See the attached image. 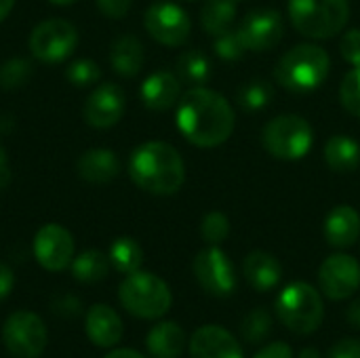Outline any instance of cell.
<instances>
[{
    "label": "cell",
    "instance_id": "1",
    "mask_svg": "<svg viewBox=\"0 0 360 358\" xmlns=\"http://www.w3.org/2000/svg\"><path fill=\"white\" fill-rule=\"evenodd\" d=\"M234 110L215 91L192 87L177 101V127L181 135L198 148H217L234 131Z\"/></svg>",
    "mask_w": 360,
    "mask_h": 358
},
{
    "label": "cell",
    "instance_id": "2",
    "mask_svg": "<svg viewBox=\"0 0 360 358\" xmlns=\"http://www.w3.org/2000/svg\"><path fill=\"white\" fill-rule=\"evenodd\" d=\"M133 184L150 194H175L186 181V165L179 152L165 141L141 143L129 160Z\"/></svg>",
    "mask_w": 360,
    "mask_h": 358
},
{
    "label": "cell",
    "instance_id": "3",
    "mask_svg": "<svg viewBox=\"0 0 360 358\" xmlns=\"http://www.w3.org/2000/svg\"><path fill=\"white\" fill-rule=\"evenodd\" d=\"M331 59L327 51L319 44H297L287 51L276 68L274 76L281 87L293 93L316 91L329 76Z\"/></svg>",
    "mask_w": 360,
    "mask_h": 358
},
{
    "label": "cell",
    "instance_id": "4",
    "mask_svg": "<svg viewBox=\"0 0 360 358\" xmlns=\"http://www.w3.org/2000/svg\"><path fill=\"white\" fill-rule=\"evenodd\" d=\"M350 17L348 0H289L293 27L308 38L325 40L344 30Z\"/></svg>",
    "mask_w": 360,
    "mask_h": 358
},
{
    "label": "cell",
    "instance_id": "5",
    "mask_svg": "<svg viewBox=\"0 0 360 358\" xmlns=\"http://www.w3.org/2000/svg\"><path fill=\"white\" fill-rule=\"evenodd\" d=\"M276 317L289 331L310 335L325 319L323 295L308 283H293L281 291L276 300Z\"/></svg>",
    "mask_w": 360,
    "mask_h": 358
},
{
    "label": "cell",
    "instance_id": "6",
    "mask_svg": "<svg viewBox=\"0 0 360 358\" xmlns=\"http://www.w3.org/2000/svg\"><path fill=\"white\" fill-rule=\"evenodd\" d=\"M118 298L127 312L146 321L165 317L173 302L171 289L162 279L150 272H139V270L133 274H127V279L120 283Z\"/></svg>",
    "mask_w": 360,
    "mask_h": 358
},
{
    "label": "cell",
    "instance_id": "7",
    "mask_svg": "<svg viewBox=\"0 0 360 358\" xmlns=\"http://www.w3.org/2000/svg\"><path fill=\"white\" fill-rule=\"evenodd\" d=\"M262 141L274 158L300 160L310 152L314 143V131L304 116L281 114L264 127Z\"/></svg>",
    "mask_w": 360,
    "mask_h": 358
},
{
    "label": "cell",
    "instance_id": "8",
    "mask_svg": "<svg viewBox=\"0 0 360 358\" xmlns=\"http://www.w3.org/2000/svg\"><path fill=\"white\" fill-rule=\"evenodd\" d=\"M2 342L15 358H38L46 348L49 333L38 314L19 310L6 319L2 327Z\"/></svg>",
    "mask_w": 360,
    "mask_h": 358
},
{
    "label": "cell",
    "instance_id": "9",
    "mask_svg": "<svg viewBox=\"0 0 360 358\" xmlns=\"http://www.w3.org/2000/svg\"><path fill=\"white\" fill-rule=\"evenodd\" d=\"M78 46V30L65 19H46L34 27L30 51L36 59L57 63L70 57Z\"/></svg>",
    "mask_w": 360,
    "mask_h": 358
},
{
    "label": "cell",
    "instance_id": "10",
    "mask_svg": "<svg viewBox=\"0 0 360 358\" xmlns=\"http://www.w3.org/2000/svg\"><path fill=\"white\" fill-rule=\"evenodd\" d=\"M198 285L213 298H228L236 289V272L230 257L217 247L211 245L202 249L192 264Z\"/></svg>",
    "mask_w": 360,
    "mask_h": 358
},
{
    "label": "cell",
    "instance_id": "11",
    "mask_svg": "<svg viewBox=\"0 0 360 358\" xmlns=\"http://www.w3.org/2000/svg\"><path fill=\"white\" fill-rule=\"evenodd\" d=\"M143 25L156 42L167 46L184 44L192 30L188 13L179 4L167 0H158L146 11Z\"/></svg>",
    "mask_w": 360,
    "mask_h": 358
},
{
    "label": "cell",
    "instance_id": "12",
    "mask_svg": "<svg viewBox=\"0 0 360 358\" xmlns=\"http://www.w3.org/2000/svg\"><path fill=\"white\" fill-rule=\"evenodd\" d=\"M321 291L333 300H348L360 289V264L356 257L346 253L329 255L319 270Z\"/></svg>",
    "mask_w": 360,
    "mask_h": 358
},
{
    "label": "cell",
    "instance_id": "13",
    "mask_svg": "<svg viewBox=\"0 0 360 358\" xmlns=\"http://www.w3.org/2000/svg\"><path fill=\"white\" fill-rule=\"evenodd\" d=\"M34 255L38 264L49 272H61L72 264L74 238L59 224H46L34 238Z\"/></svg>",
    "mask_w": 360,
    "mask_h": 358
},
{
    "label": "cell",
    "instance_id": "14",
    "mask_svg": "<svg viewBox=\"0 0 360 358\" xmlns=\"http://www.w3.org/2000/svg\"><path fill=\"white\" fill-rule=\"evenodd\" d=\"M238 34L247 46V51H270L272 46H276L285 34V25H283V17L278 11L272 8H259V11H251L238 25Z\"/></svg>",
    "mask_w": 360,
    "mask_h": 358
},
{
    "label": "cell",
    "instance_id": "15",
    "mask_svg": "<svg viewBox=\"0 0 360 358\" xmlns=\"http://www.w3.org/2000/svg\"><path fill=\"white\" fill-rule=\"evenodd\" d=\"M124 106H127V99H124L122 89L112 82H105L86 97L84 120L95 129H110L122 118Z\"/></svg>",
    "mask_w": 360,
    "mask_h": 358
},
{
    "label": "cell",
    "instance_id": "16",
    "mask_svg": "<svg viewBox=\"0 0 360 358\" xmlns=\"http://www.w3.org/2000/svg\"><path fill=\"white\" fill-rule=\"evenodd\" d=\"M192 358H245L238 340L219 325H205L190 340Z\"/></svg>",
    "mask_w": 360,
    "mask_h": 358
},
{
    "label": "cell",
    "instance_id": "17",
    "mask_svg": "<svg viewBox=\"0 0 360 358\" xmlns=\"http://www.w3.org/2000/svg\"><path fill=\"white\" fill-rule=\"evenodd\" d=\"M181 99V80L177 74L160 70L150 74L141 84V101L146 108L162 112L173 108Z\"/></svg>",
    "mask_w": 360,
    "mask_h": 358
},
{
    "label": "cell",
    "instance_id": "18",
    "mask_svg": "<svg viewBox=\"0 0 360 358\" xmlns=\"http://www.w3.org/2000/svg\"><path fill=\"white\" fill-rule=\"evenodd\" d=\"M89 340L99 348H112L122 340V321L105 304H95L89 308L84 319Z\"/></svg>",
    "mask_w": 360,
    "mask_h": 358
},
{
    "label": "cell",
    "instance_id": "19",
    "mask_svg": "<svg viewBox=\"0 0 360 358\" xmlns=\"http://www.w3.org/2000/svg\"><path fill=\"white\" fill-rule=\"evenodd\" d=\"M360 236V215L350 205H340L325 219V238L335 249L352 247Z\"/></svg>",
    "mask_w": 360,
    "mask_h": 358
},
{
    "label": "cell",
    "instance_id": "20",
    "mask_svg": "<svg viewBox=\"0 0 360 358\" xmlns=\"http://www.w3.org/2000/svg\"><path fill=\"white\" fill-rule=\"evenodd\" d=\"M76 169L89 184H110L120 173V160L108 148H93L78 158Z\"/></svg>",
    "mask_w": 360,
    "mask_h": 358
},
{
    "label": "cell",
    "instance_id": "21",
    "mask_svg": "<svg viewBox=\"0 0 360 358\" xmlns=\"http://www.w3.org/2000/svg\"><path fill=\"white\" fill-rule=\"evenodd\" d=\"M243 274L255 291H270L283 279L281 262L266 251H253L245 257Z\"/></svg>",
    "mask_w": 360,
    "mask_h": 358
},
{
    "label": "cell",
    "instance_id": "22",
    "mask_svg": "<svg viewBox=\"0 0 360 358\" xmlns=\"http://www.w3.org/2000/svg\"><path fill=\"white\" fill-rule=\"evenodd\" d=\"M146 346L154 358H179L186 348V333L177 323H158L150 329Z\"/></svg>",
    "mask_w": 360,
    "mask_h": 358
},
{
    "label": "cell",
    "instance_id": "23",
    "mask_svg": "<svg viewBox=\"0 0 360 358\" xmlns=\"http://www.w3.org/2000/svg\"><path fill=\"white\" fill-rule=\"evenodd\" d=\"M110 63L116 74L131 78L137 76L143 68V46L133 34H124L112 42Z\"/></svg>",
    "mask_w": 360,
    "mask_h": 358
},
{
    "label": "cell",
    "instance_id": "24",
    "mask_svg": "<svg viewBox=\"0 0 360 358\" xmlns=\"http://www.w3.org/2000/svg\"><path fill=\"white\" fill-rule=\"evenodd\" d=\"M325 162L335 173H352L360 167V146L348 135H333L325 143Z\"/></svg>",
    "mask_w": 360,
    "mask_h": 358
},
{
    "label": "cell",
    "instance_id": "25",
    "mask_svg": "<svg viewBox=\"0 0 360 358\" xmlns=\"http://www.w3.org/2000/svg\"><path fill=\"white\" fill-rule=\"evenodd\" d=\"M175 74L190 87H205L211 78V59L202 51H188L177 57Z\"/></svg>",
    "mask_w": 360,
    "mask_h": 358
},
{
    "label": "cell",
    "instance_id": "26",
    "mask_svg": "<svg viewBox=\"0 0 360 358\" xmlns=\"http://www.w3.org/2000/svg\"><path fill=\"white\" fill-rule=\"evenodd\" d=\"M236 8H238V0H207L200 11V23L205 32L217 36L228 27H232L236 19Z\"/></svg>",
    "mask_w": 360,
    "mask_h": 358
},
{
    "label": "cell",
    "instance_id": "27",
    "mask_svg": "<svg viewBox=\"0 0 360 358\" xmlns=\"http://www.w3.org/2000/svg\"><path fill=\"white\" fill-rule=\"evenodd\" d=\"M110 257L103 255L101 251L97 249H89V251H82L74 262H72V274L78 283H84V285H93V283H99L108 276L110 272Z\"/></svg>",
    "mask_w": 360,
    "mask_h": 358
},
{
    "label": "cell",
    "instance_id": "28",
    "mask_svg": "<svg viewBox=\"0 0 360 358\" xmlns=\"http://www.w3.org/2000/svg\"><path fill=\"white\" fill-rule=\"evenodd\" d=\"M108 257H110V264L122 274H133L143 264V251H141L139 243L129 238V236L116 238L110 247Z\"/></svg>",
    "mask_w": 360,
    "mask_h": 358
},
{
    "label": "cell",
    "instance_id": "29",
    "mask_svg": "<svg viewBox=\"0 0 360 358\" xmlns=\"http://www.w3.org/2000/svg\"><path fill=\"white\" fill-rule=\"evenodd\" d=\"M238 106L247 112H259L270 106L274 97V87L268 80H251L238 91Z\"/></svg>",
    "mask_w": 360,
    "mask_h": 358
},
{
    "label": "cell",
    "instance_id": "30",
    "mask_svg": "<svg viewBox=\"0 0 360 358\" xmlns=\"http://www.w3.org/2000/svg\"><path fill=\"white\" fill-rule=\"evenodd\" d=\"M32 78V65L27 59L15 57L0 65V87L4 91L21 89Z\"/></svg>",
    "mask_w": 360,
    "mask_h": 358
},
{
    "label": "cell",
    "instance_id": "31",
    "mask_svg": "<svg viewBox=\"0 0 360 358\" xmlns=\"http://www.w3.org/2000/svg\"><path fill=\"white\" fill-rule=\"evenodd\" d=\"M270 327H272V319L270 314L264 310V308H255L251 310L245 321L240 323V331H243V338L249 342V344H259L268 338L270 333Z\"/></svg>",
    "mask_w": 360,
    "mask_h": 358
},
{
    "label": "cell",
    "instance_id": "32",
    "mask_svg": "<svg viewBox=\"0 0 360 358\" xmlns=\"http://www.w3.org/2000/svg\"><path fill=\"white\" fill-rule=\"evenodd\" d=\"M213 46H215L217 57L224 61H238L247 53V46L238 34V27H228L226 32L217 34Z\"/></svg>",
    "mask_w": 360,
    "mask_h": 358
},
{
    "label": "cell",
    "instance_id": "33",
    "mask_svg": "<svg viewBox=\"0 0 360 358\" xmlns=\"http://www.w3.org/2000/svg\"><path fill=\"white\" fill-rule=\"evenodd\" d=\"M200 234L209 245H221L230 234V219L221 211H211L202 217Z\"/></svg>",
    "mask_w": 360,
    "mask_h": 358
},
{
    "label": "cell",
    "instance_id": "34",
    "mask_svg": "<svg viewBox=\"0 0 360 358\" xmlns=\"http://www.w3.org/2000/svg\"><path fill=\"white\" fill-rule=\"evenodd\" d=\"M340 101L352 116L360 118V65H354L344 76L340 87Z\"/></svg>",
    "mask_w": 360,
    "mask_h": 358
},
{
    "label": "cell",
    "instance_id": "35",
    "mask_svg": "<svg viewBox=\"0 0 360 358\" xmlns=\"http://www.w3.org/2000/svg\"><path fill=\"white\" fill-rule=\"evenodd\" d=\"M65 76L74 87H91L101 78V70L93 59H78L68 68Z\"/></svg>",
    "mask_w": 360,
    "mask_h": 358
},
{
    "label": "cell",
    "instance_id": "36",
    "mask_svg": "<svg viewBox=\"0 0 360 358\" xmlns=\"http://www.w3.org/2000/svg\"><path fill=\"white\" fill-rule=\"evenodd\" d=\"M342 57L354 68L360 65V30H348L342 38Z\"/></svg>",
    "mask_w": 360,
    "mask_h": 358
},
{
    "label": "cell",
    "instance_id": "37",
    "mask_svg": "<svg viewBox=\"0 0 360 358\" xmlns=\"http://www.w3.org/2000/svg\"><path fill=\"white\" fill-rule=\"evenodd\" d=\"M327 358H360V340L346 338L331 346Z\"/></svg>",
    "mask_w": 360,
    "mask_h": 358
},
{
    "label": "cell",
    "instance_id": "38",
    "mask_svg": "<svg viewBox=\"0 0 360 358\" xmlns=\"http://www.w3.org/2000/svg\"><path fill=\"white\" fill-rule=\"evenodd\" d=\"M131 2H133V0H97V6H99V11H101L105 17L120 19V17H124V15L129 13Z\"/></svg>",
    "mask_w": 360,
    "mask_h": 358
},
{
    "label": "cell",
    "instance_id": "39",
    "mask_svg": "<svg viewBox=\"0 0 360 358\" xmlns=\"http://www.w3.org/2000/svg\"><path fill=\"white\" fill-rule=\"evenodd\" d=\"M253 358H293V350L285 342H274L262 348Z\"/></svg>",
    "mask_w": 360,
    "mask_h": 358
},
{
    "label": "cell",
    "instance_id": "40",
    "mask_svg": "<svg viewBox=\"0 0 360 358\" xmlns=\"http://www.w3.org/2000/svg\"><path fill=\"white\" fill-rule=\"evenodd\" d=\"M78 310H80V304L74 295H65V298L55 302V312L59 317H76Z\"/></svg>",
    "mask_w": 360,
    "mask_h": 358
},
{
    "label": "cell",
    "instance_id": "41",
    "mask_svg": "<svg viewBox=\"0 0 360 358\" xmlns=\"http://www.w3.org/2000/svg\"><path fill=\"white\" fill-rule=\"evenodd\" d=\"M15 285V276H13V270L6 266V264H0V302L11 293Z\"/></svg>",
    "mask_w": 360,
    "mask_h": 358
},
{
    "label": "cell",
    "instance_id": "42",
    "mask_svg": "<svg viewBox=\"0 0 360 358\" xmlns=\"http://www.w3.org/2000/svg\"><path fill=\"white\" fill-rule=\"evenodd\" d=\"M11 179H13V173H11V165H8V156H6V152H4V148L0 146V192H2L4 188H8V184H11Z\"/></svg>",
    "mask_w": 360,
    "mask_h": 358
},
{
    "label": "cell",
    "instance_id": "43",
    "mask_svg": "<svg viewBox=\"0 0 360 358\" xmlns=\"http://www.w3.org/2000/svg\"><path fill=\"white\" fill-rule=\"evenodd\" d=\"M348 323L352 325V327H356V329H360V300H356V302H352L350 304V308H348Z\"/></svg>",
    "mask_w": 360,
    "mask_h": 358
},
{
    "label": "cell",
    "instance_id": "44",
    "mask_svg": "<svg viewBox=\"0 0 360 358\" xmlns=\"http://www.w3.org/2000/svg\"><path fill=\"white\" fill-rule=\"evenodd\" d=\"M103 358H146L143 354L135 352V350H129V348H118V350H112L108 352Z\"/></svg>",
    "mask_w": 360,
    "mask_h": 358
},
{
    "label": "cell",
    "instance_id": "45",
    "mask_svg": "<svg viewBox=\"0 0 360 358\" xmlns=\"http://www.w3.org/2000/svg\"><path fill=\"white\" fill-rule=\"evenodd\" d=\"M13 4H15V0H0V21L6 19V15L11 13Z\"/></svg>",
    "mask_w": 360,
    "mask_h": 358
},
{
    "label": "cell",
    "instance_id": "46",
    "mask_svg": "<svg viewBox=\"0 0 360 358\" xmlns=\"http://www.w3.org/2000/svg\"><path fill=\"white\" fill-rule=\"evenodd\" d=\"M300 358H321V352L316 348H304L300 352Z\"/></svg>",
    "mask_w": 360,
    "mask_h": 358
},
{
    "label": "cell",
    "instance_id": "47",
    "mask_svg": "<svg viewBox=\"0 0 360 358\" xmlns=\"http://www.w3.org/2000/svg\"><path fill=\"white\" fill-rule=\"evenodd\" d=\"M49 2H53V4H57V6H65V4H74L76 0H49Z\"/></svg>",
    "mask_w": 360,
    "mask_h": 358
},
{
    "label": "cell",
    "instance_id": "48",
    "mask_svg": "<svg viewBox=\"0 0 360 358\" xmlns=\"http://www.w3.org/2000/svg\"><path fill=\"white\" fill-rule=\"evenodd\" d=\"M184 2H192V0H184Z\"/></svg>",
    "mask_w": 360,
    "mask_h": 358
}]
</instances>
